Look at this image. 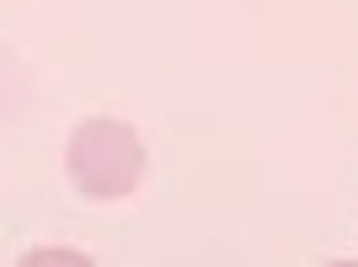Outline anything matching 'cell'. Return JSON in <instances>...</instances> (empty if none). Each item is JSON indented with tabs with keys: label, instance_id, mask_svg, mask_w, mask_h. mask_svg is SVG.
I'll list each match as a JSON object with an SVG mask.
<instances>
[{
	"label": "cell",
	"instance_id": "cell-1",
	"mask_svg": "<svg viewBox=\"0 0 358 267\" xmlns=\"http://www.w3.org/2000/svg\"><path fill=\"white\" fill-rule=\"evenodd\" d=\"M145 145L123 118H86L75 123L70 145H64V171L70 187L91 203H118L134 198L145 182Z\"/></svg>",
	"mask_w": 358,
	"mask_h": 267
},
{
	"label": "cell",
	"instance_id": "cell-2",
	"mask_svg": "<svg viewBox=\"0 0 358 267\" xmlns=\"http://www.w3.org/2000/svg\"><path fill=\"white\" fill-rule=\"evenodd\" d=\"M27 262H59V252H38V257H27ZM64 262H86V257H75V252H64Z\"/></svg>",
	"mask_w": 358,
	"mask_h": 267
}]
</instances>
